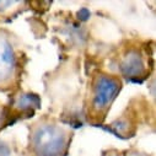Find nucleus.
<instances>
[{"label": "nucleus", "mask_w": 156, "mask_h": 156, "mask_svg": "<svg viewBox=\"0 0 156 156\" xmlns=\"http://www.w3.org/2000/svg\"><path fill=\"white\" fill-rule=\"evenodd\" d=\"M121 70L126 77H139L145 73V64L138 51H129L121 62Z\"/></svg>", "instance_id": "4"}, {"label": "nucleus", "mask_w": 156, "mask_h": 156, "mask_svg": "<svg viewBox=\"0 0 156 156\" xmlns=\"http://www.w3.org/2000/svg\"><path fill=\"white\" fill-rule=\"evenodd\" d=\"M10 155V149L3 144V143H0V156H9Z\"/></svg>", "instance_id": "7"}, {"label": "nucleus", "mask_w": 156, "mask_h": 156, "mask_svg": "<svg viewBox=\"0 0 156 156\" xmlns=\"http://www.w3.org/2000/svg\"><path fill=\"white\" fill-rule=\"evenodd\" d=\"M0 123H2V111H0Z\"/></svg>", "instance_id": "10"}, {"label": "nucleus", "mask_w": 156, "mask_h": 156, "mask_svg": "<svg viewBox=\"0 0 156 156\" xmlns=\"http://www.w3.org/2000/svg\"><path fill=\"white\" fill-rule=\"evenodd\" d=\"M121 90V81L113 76L100 75L94 85L92 108L97 112H102L108 108L117 94Z\"/></svg>", "instance_id": "2"}, {"label": "nucleus", "mask_w": 156, "mask_h": 156, "mask_svg": "<svg viewBox=\"0 0 156 156\" xmlns=\"http://www.w3.org/2000/svg\"><path fill=\"white\" fill-rule=\"evenodd\" d=\"M16 2H5V0H3V2H0V11L2 10H5L8 8H10L12 4H15Z\"/></svg>", "instance_id": "8"}, {"label": "nucleus", "mask_w": 156, "mask_h": 156, "mask_svg": "<svg viewBox=\"0 0 156 156\" xmlns=\"http://www.w3.org/2000/svg\"><path fill=\"white\" fill-rule=\"evenodd\" d=\"M15 106H16V108H19L21 111H26V109H31V108H38L41 106V100L37 95L23 94V95H20L17 97V100L15 101Z\"/></svg>", "instance_id": "5"}, {"label": "nucleus", "mask_w": 156, "mask_h": 156, "mask_svg": "<svg viewBox=\"0 0 156 156\" xmlns=\"http://www.w3.org/2000/svg\"><path fill=\"white\" fill-rule=\"evenodd\" d=\"M16 57L9 38L0 32V85L8 84L15 75Z\"/></svg>", "instance_id": "3"}, {"label": "nucleus", "mask_w": 156, "mask_h": 156, "mask_svg": "<svg viewBox=\"0 0 156 156\" xmlns=\"http://www.w3.org/2000/svg\"><path fill=\"white\" fill-rule=\"evenodd\" d=\"M130 156H147V155H144V154H138V152H136V154H132Z\"/></svg>", "instance_id": "9"}, {"label": "nucleus", "mask_w": 156, "mask_h": 156, "mask_svg": "<svg viewBox=\"0 0 156 156\" xmlns=\"http://www.w3.org/2000/svg\"><path fill=\"white\" fill-rule=\"evenodd\" d=\"M66 143V133L55 124H40L32 133V149L37 156H62Z\"/></svg>", "instance_id": "1"}, {"label": "nucleus", "mask_w": 156, "mask_h": 156, "mask_svg": "<svg viewBox=\"0 0 156 156\" xmlns=\"http://www.w3.org/2000/svg\"><path fill=\"white\" fill-rule=\"evenodd\" d=\"M91 16V12L87 8H81L79 11H77V19L81 21H87Z\"/></svg>", "instance_id": "6"}]
</instances>
